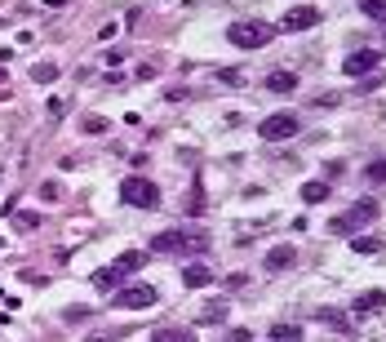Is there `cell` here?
I'll list each match as a JSON object with an SVG mask.
<instances>
[{
    "label": "cell",
    "mask_w": 386,
    "mask_h": 342,
    "mask_svg": "<svg viewBox=\"0 0 386 342\" xmlns=\"http://www.w3.org/2000/svg\"><path fill=\"white\" fill-rule=\"evenodd\" d=\"M209 236L204 231H160L152 236V253H204Z\"/></svg>",
    "instance_id": "cell-1"
},
{
    "label": "cell",
    "mask_w": 386,
    "mask_h": 342,
    "mask_svg": "<svg viewBox=\"0 0 386 342\" xmlns=\"http://www.w3.org/2000/svg\"><path fill=\"white\" fill-rule=\"evenodd\" d=\"M373 218H378V201H355L346 214H337L333 223H328V231L333 236H355L360 227H369Z\"/></svg>",
    "instance_id": "cell-2"
},
{
    "label": "cell",
    "mask_w": 386,
    "mask_h": 342,
    "mask_svg": "<svg viewBox=\"0 0 386 342\" xmlns=\"http://www.w3.org/2000/svg\"><path fill=\"white\" fill-rule=\"evenodd\" d=\"M120 196H125V205H134V209H156L160 205V187L143 174H129L125 183H120Z\"/></svg>",
    "instance_id": "cell-3"
},
{
    "label": "cell",
    "mask_w": 386,
    "mask_h": 342,
    "mask_svg": "<svg viewBox=\"0 0 386 342\" xmlns=\"http://www.w3.org/2000/svg\"><path fill=\"white\" fill-rule=\"evenodd\" d=\"M227 41L235 45V49H262V45L271 41V23H253V18L231 23L227 27Z\"/></svg>",
    "instance_id": "cell-4"
},
{
    "label": "cell",
    "mask_w": 386,
    "mask_h": 342,
    "mask_svg": "<svg viewBox=\"0 0 386 342\" xmlns=\"http://www.w3.org/2000/svg\"><path fill=\"white\" fill-rule=\"evenodd\" d=\"M298 129H302V116H298V111H276V116H267L258 125V134H262V142H289Z\"/></svg>",
    "instance_id": "cell-5"
},
{
    "label": "cell",
    "mask_w": 386,
    "mask_h": 342,
    "mask_svg": "<svg viewBox=\"0 0 386 342\" xmlns=\"http://www.w3.org/2000/svg\"><path fill=\"white\" fill-rule=\"evenodd\" d=\"M156 284H125V289L116 293V307H125V311H147V307H156Z\"/></svg>",
    "instance_id": "cell-6"
},
{
    "label": "cell",
    "mask_w": 386,
    "mask_h": 342,
    "mask_svg": "<svg viewBox=\"0 0 386 342\" xmlns=\"http://www.w3.org/2000/svg\"><path fill=\"white\" fill-rule=\"evenodd\" d=\"M378 49H355L351 58H342V76H351V80H364V76L378 71Z\"/></svg>",
    "instance_id": "cell-7"
},
{
    "label": "cell",
    "mask_w": 386,
    "mask_h": 342,
    "mask_svg": "<svg viewBox=\"0 0 386 342\" xmlns=\"http://www.w3.org/2000/svg\"><path fill=\"white\" fill-rule=\"evenodd\" d=\"M319 18H324V14H319L315 5H298V9H289V14L280 18V27H285V32H311Z\"/></svg>",
    "instance_id": "cell-8"
},
{
    "label": "cell",
    "mask_w": 386,
    "mask_h": 342,
    "mask_svg": "<svg viewBox=\"0 0 386 342\" xmlns=\"http://www.w3.org/2000/svg\"><path fill=\"white\" fill-rule=\"evenodd\" d=\"M382 307H386V293H382V289L360 293V298H355V320H369L373 311H382Z\"/></svg>",
    "instance_id": "cell-9"
},
{
    "label": "cell",
    "mask_w": 386,
    "mask_h": 342,
    "mask_svg": "<svg viewBox=\"0 0 386 342\" xmlns=\"http://www.w3.org/2000/svg\"><path fill=\"white\" fill-rule=\"evenodd\" d=\"M298 262V249L293 244H276V249L267 253V271H289Z\"/></svg>",
    "instance_id": "cell-10"
},
{
    "label": "cell",
    "mask_w": 386,
    "mask_h": 342,
    "mask_svg": "<svg viewBox=\"0 0 386 342\" xmlns=\"http://www.w3.org/2000/svg\"><path fill=\"white\" fill-rule=\"evenodd\" d=\"M182 284H186V289H204V284H213V271L204 267V262H186V267H182Z\"/></svg>",
    "instance_id": "cell-11"
},
{
    "label": "cell",
    "mask_w": 386,
    "mask_h": 342,
    "mask_svg": "<svg viewBox=\"0 0 386 342\" xmlns=\"http://www.w3.org/2000/svg\"><path fill=\"white\" fill-rule=\"evenodd\" d=\"M298 89V76L293 71H271L267 76V93H293Z\"/></svg>",
    "instance_id": "cell-12"
},
{
    "label": "cell",
    "mask_w": 386,
    "mask_h": 342,
    "mask_svg": "<svg viewBox=\"0 0 386 342\" xmlns=\"http://www.w3.org/2000/svg\"><path fill=\"white\" fill-rule=\"evenodd\" d=\"M120 280H125V275H120L116 267H102V271H93V284H98L102 293H111V289H116Z\"/></svg>",
    "instance_id": "cell-13"
},
{
    "label": "cell",
    "mask_w": 386,
    "mask_h": 342,
    "mask_svg": "<svg viewBox=\"0 0 386 342\" xmlns=\"http://www.w3.org/2000/svg\"><path fill=\"white\" fill-rule=\"evenodd\" d=\"M143 262H147V253L129 249V253H120V258H116V271H120V275H129V271H138V267H143Z\"/></svg>",
    "instance_id": "cell-14"
},
{
    "label": "cell",
    "mask_w": 386,
    "mask_h": 342,
    "mask_svg": "<svg viewBox=\"0 0 386 342\" xmlns=\"http://www.w3.org/2000/svg\"><path fill=\"white\" fill-rule=\"evenodd\" d=\"M302 201H306V205H319V201H328V183H324V178L306 183V187H302Z\"/></svg>",
    "instance_id": "cell-15"
},
{
    "label": "cell",
    "mask_w": 386,
    "mask_h": 342,
    "mask_svg": "<svg viewBox=\"0 0 386 342\" xmlns=\"http://www.w3.org/2000/svg\"><path fill=\"white\" fill-rule=\"evenodd\" d=\"M152 342H195V338H191V329H156Z\"/></svg>",
    "instance_id": "cell-16"
},
{
    "label": "cell",
    "mask_w": 386,
    "mask_h": 342,
    "mask_svg": "<svg viewBox=\"0 0 386 342\" xmlns=\"http://www.w3.org/2000/svg\"><path fill=\"white\" fill-rule=\"evenodd\" d=\"M298 338H302L298 325H271V342H298Z\"/></svg>",
    "instance_id": "cell-17"
},
{
    "label": "cell",
    "mask_w": 386,
    "mask_h": 342,
    "mask_svg": "<svg viewBox=\"0 0 386 342\" xmlns=\"http://www.w3.org/2000/svg\"><path fill=\"white\" fill-rule=\"evenodd\" d=\"M53 76H58V62H36V67H32V80L36 84H49Z\"/></svg>",
    "instance_id": "cell-18"
},
{
    "label": "cell",
    "mask_w": 386,
    "mask_h": 342,
    "mask_svg": "<svg viewBox=\"0 0 386 342\" xmlns=\"http://www.w3.org/2000/svg\"><path fill=\"white\" fill-rule=\"evenodd\" d=\"M111 129V120L107 116H84V134H93V138H102Z\"/></svg>",
    "instance_id": "cell-19"
},
{
    "label": "cell",
    "mask_w": 386,
    "mask_h": 342,
    "mask_svg": "<svg viewBox=\"0 0 386 342\" xmlns=\"http://www.w3.org/2000/svg\"><path fill=\"white\" fill-rule=\"evenodd\" d=\"M351 249H355V253H382V240H373V236H355Z\"/></svg>",
    "instance_id": "cell-20"
},
{
    "label": "cell",
    "mask_w": 386,
    "mask_h": 342,
    "mask_svg": "<svg viewBox=\"0 0 386 342\" xmlns=\"http://www.w3.org/2000/svg\"><path fill=\"white\" fill-rule=\"evenodd\" d=\"M360 9L373 18V23H386V0H360Z\"/></svg>",
    "instance_id": "cell-21"
},
{
    "label": "cell",
    "mask_w": 386,
    "mask_h": 342,
    "mask_svg": "<svg viewBox=\"0 0 386 342\" xmlns=\"http://www.w3.org/2000/svg\"><path fill=\"white\" fill-rule=\"evenodd\" d=\"M315 320H324V325H333V329H351V320H346V316H337V311H324V307L315 311Z\"/></svg>",
    "instance_id": "cell-22"
},
{
    "label": "cell",
    "mask_w": 386,
    "mask_h": 342,
    "mask_svg": "<svg viewBox=\"0 0 386 342\" xmlns=\"http://www.w3.org/2000/svg\"><path fill=\"white\" fill-rule=\"evenodd\" d=\"M364 178H369L373 187H386V160H373V165H369V174H364Z\"/></svg>",
    "instance_id": "cell-23"
},
{
    "label": "cell",
    "mask_w": 386,
    "mask_h": 342,
    "mask_svg": "<svg viewBox=\"0 0 386 342\" xmlns=\"http://www.w3.org/2000/svg\"><path fill=\"white\" fill-rule=\"evenodd\" d=\"M218 80H222V84H235V89H240V84H244V76L235 71V67H222V71H218Z\"/></svg>",
    "instance_id": "cell-24"
},
{
    "label": "cell",
    "mask_w": 386,
    "mask_h": 342,
    "mask_svg": "<svg viewBox=\"0 0 386 342\" xmlns=\"http://www.w3.org/2000/svg\"><path fill=\"white\" fill-rule=\"evenodd\" d=\"M218 320H222V302H213V307L200 316V325H218Z\"/></svg>",
    "instance_id": "cell-25"
},
{
    "label": "cell",
    "mask_w": 386,
    "mask_h": 342,
    "mask_svg": "<svg viewBox=\"0 0 386 342\" xmlns=\"http://www.w3.org/2000/svg\"><path fill=\"white\" fill-rule=\"evenodd\" d=\"M49 116H58V120L67 116V98H49Z\"/></svg>",
    "instance_id": "cell-26"
},
{
    "label": "cell",
    "mask_w": 386,
    "mask_h": 342,
    "mask_svg": "<svg viewBox=\"0 0 386 342\" xmlns=\"http://www.w3.org/2000/svg\"><path fill=\"white\" fill-rule=\"evenodd\" d=\"M186 214H204V192H191V205H186Z\"/></svg>",
    "instance_id": "cell-27"
},
{
    "label": "cell",
    "mask_w": 386,
    "mask_h": 342,
    "mask_svg": "<svg viewBox=\"0 0 386 342\" xmlns=\"http://www.w3.org/2000/svg\"><path fill=\"white\" fill-rule=\"evenodd\" d=\"M342 174H346V169L337 165V160H333V165H324V183H333V178H342Z\"/></svg>",
    "instance_id": "cell-28"
},
{
    "label": "cell",
    "mask_w": 386,
    "mask_h": 342,
    "mask_svg": "<svg viewBox=\"0 0 386 342\" xmlns=\"http://www.w3.org/2000/svg\"><path fill=\"white\" fill-rule=\"evenodd\" d=\"M18 227H27V231H32V227H40V218H36V214H18Z\"/></svg>",
    "instance_id": "cell-29"
},
{
    "label": "cell",
    "mask_w": 386,
    "mask_h": 342,
    "mask_svg": "<svg viewBox=\"0 0 386 342\" xmlns=\"http://www.w3.org/2000/svg\"><path fill=\"white\" fill-rule=\"evenodd\" d=\"M0 80H5V71H0Z\"/></svg>",
    "instance_id": "cell-30"
}]
</instances>
